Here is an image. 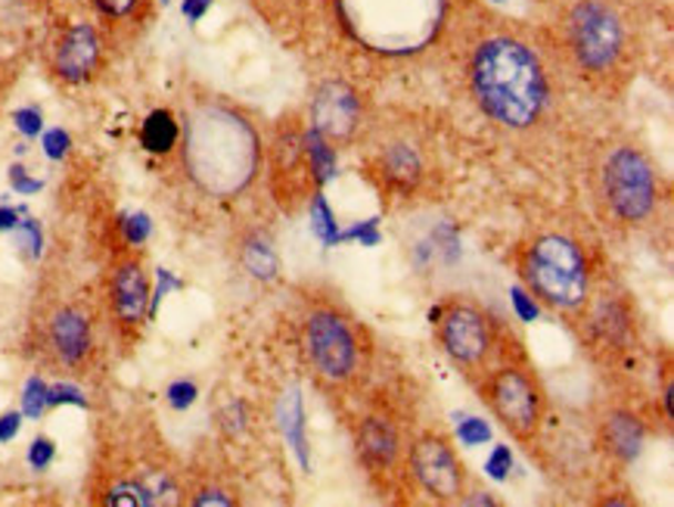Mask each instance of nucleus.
<instances>
[{"instance_id": "1", "label": "nucleus", "mask_w": 674, "mask_h": 507, "mask_svg": "<svg viewBox=\"0 0 674 507\" xmlns=\"http://www.w3.org/2000/svg\"><path fill=\"white\" fill-rule=\"evenodd\" d=\"M258 162V134L231 103L205 97L190 107L184 125V169L200 191L218 200L236 196L252 184Z\"/></svg>"}, {"instance_id": "2", "label": "nucleus", "mask_w": 674, "mask_h": 507, "mask_svg": "<svg viewBox=\"0 0 674 507\" xmlns=\"http://www.w3.org/2000/svg\"><path fill=\"white\" fill-rule=\"evenodd\" d=\"M470 81L488 119L510 131H525L541 122L550 103L548 72L538 53L510 34H491L476 48Z\"/></svg>"}, {"instance_id": "3", "label": "nucleus", "mask_w": 674, "mask_h": 507, "mask_svg": "<svg viewBox=\"0 0 674 507\" xmlns=\"http://www.w3.org/2000/svg\"><path fill=\"white\" fill-rule=\"evenodd\" d=\"M517 268L534 300L575 317L594 290V258L584 240L560 227H538L517 250Z\"/></svg>"}, {"instance_id": "4", "label": "nucleus", "mask_w": 674, "mask_h": 507, "mask_svg": "<svg viewBox=\"0 0 674 507\" xmlns=\"http://www.w3.org/2000/svg\"><path fill=\"white\" fill-rule=\"evenodd\" d=\"M298 346L305 365L329 393L358 386L370 367V336L358 317L339 302L314 300L298 324Z\"/></svg>"}, {"instance_id": "5", "label": "nucleus", "mask_w": 674, "mask_h": 507, "mask_svg": "<svg viewBox=\"0 0 674 507\" xmlns=\"http://www.w3.org/2000/svg\"><path fill=\"white\" fill-rule=\"evenodd\" d=\"M100 312L84 293H50L34 305L29 346L41 365L69 377H88L96 358Z\"/></svg>"}, {"instance_id": "6", "label": "nucleus", "mask_w": 674, "mask_h": 507, "mask_svg": "<svg viewBox=\"0 0 674 507\" xmlns=\"http://www.w3.org/2000/svg\"><path fill=\"white\" fill-rule=\"evenodd\" d=\"M563 44L581 75L615 84L631 65V29L612 0H572L563 17Z\"/></svg>"}, {"instance_id": "7", "label": "nucleus", "mask_w": 674, "mask_h": 507, "mask_svg": "<svg viewBox=\"0 0 674 507\" xmlns=\"http://www.w3.org/2000/svg\"><path fill=\"white\" fill-rule=\"evenodd\" d=\"M432 327L439 336L445 355L455 362L472 383H479L488 371H494L503 362L525 358V352L517 343L513 333H507L488 315L482 305L467 300H455L432 312Z\"/></svg>"}, {"instance_id": "8", "label": "nucleus", "mask_w": 674, "mask_h": 507, "mask_svg": "<svg viewBox=\"0 0 674 507\" xmlns=\"http://www.w3.org/2000/svg\"><path fill=\"white\" fill-rule=\"evenodd\" d=\"M600 203L615 224L641 227L658 206V181L653 162L641 146H612L596 172Z\"/></svg>"}, {"instance_id": "9", "label": "nucleus", "mask_w": 674, "mask_h": 507, "mask_svg": "<svg viewBox=\"0 0 674 507\" xmlns=\"http://www.w3.org/2000/svg\"><path fill=\"white\" fill-rule=\"evenodd\" d=\"M488 412L501 420V427L522 445H532L538 429L544 424V386L529 365V358L503 362L494 371H488L482 381L476 383Z\"/></svg>"}, {"instance_id": "10", "label": "nucleus", "mask_w": 674, "mask_h": 507, "mask_svg": "<svg viewBox=\"0 0 674 507\" xmlns=\"http://www.w3.org/2000/svg\"><path fill=\"white\" fill-rule=\"evenodd\" d=\"M575 317L581 327V343L591 349L600 365H619L637 349V321L625 290L594 284L584 308Z\"/></svg>"}, {"instance_id": "11", "label": "nucleus", "mask_w": 674, "mask_h": 507, "mask_svg": "<svg viewBox=\"0 0 674 507\" xmlns=\"http://www.w3.org/2000/svg\"><path fill=\"white\" fill-rule=\"evenodd\" d=\"M439 17V0H358V26L374 44H420Z\"/></svg>"}, {"instance_id": "12", "label": "nucleus", "mask_w": 674, "mask_h": 507, "mask_svg": "<svg viewBox=\"0 0 674 507\" xmlns=\"http://www.w3.org/2000/svg\"><path fill=\"white\" fill-rule=\"evenodd\" d=\"M408 474L439 505H455L467 491V474L457 458L455 445L436 429L420 433L408 445Z\"/></svg>"}, {"instance_id": "13", "label": "nucleus", "mask_w": 674, "mask_h": 507, "mask_svg": "<svg viewBox=\"0 0 674 507\" xmlns=\"http://www.w3.org/2000/svg\"><path fill=\"white\" fill-rule=\"evenodd\" d=\"M103 293H106V315L115 333L125 343L137 339L150 315V284H146L141 255H119L110 265Z\"/></svg>"}, {"instance_id": "14", "label": "nucleus", "mask_w": 674, "mask_h": 507, "mask_svg": "<svg viewBox=\"0 0 674 507\" xmlns=\"http://www.w3.org/2000/svg\"><path fill=\"white\" fill-rule=\"evenodd\" d=\"M355 443L367 474L374 479H382L386 486H395L401 479L405 474L401 467H408V445L389 414H364L355 429Z\"/></svg>"}, {"instance_id": "15", "label": "nucleus", "mask_w": 674, "mask_h": 507, "mask_svg": "<svg viewBox=\"0 0 674 507\" xmlns=\"http://www.w3.org/2000/svg\"><path fill=\"white\" fill-rule=\"evenodd\" d=\"M367 169L370 178L377 181V187L389 196H401L410 200L417 196L426 181V156L423 150L408 138H389V141L377 143L367 153Z\"/></svg>"}, {"instance_id": "16", "label": "nucleus", "mask_w": 674, "mask_h": 507, "mask_svg": "<svg viewBox=\"0 0 674 507\" xmlns=\"http://www.w3.org/2000/svg\"><path fill=\"white\" fill-rule=\"evenodd\" d=\"M361 125V100L348 84H324L312 100V128L329 143L348 141Z\"/></svg>"}, {"instance_id": "17", "label": "nucleus", "mask_w": 674, "mask_h": 507, "mask_svg": "<svg viewBox=\"0 0 674 507\" xmlns=\"http://www.w3.org/2000/svg\"><path fill=\"white\" fill-rule=\"evenodd\" d=\"M100 57H103V48H100L96 29L88 26V22H79V26H69L57 38V44H53V72L69 84H79V81L91 79L100 69Z\"/></svg>"}, {"instance_id": "18", "label": "nucleus", "mask_w": 674, "mask_h": 507, "mask_svg": "<svg viewBox=\"0 0 674 507\" xmlns=\"http://www.w3.org/2000/svg\"><path fill=\"white\" fill-rule=\"evenodd\" d=\"M643 443H646V427L634 412L627 408H610L600 420V445L606 455L619 464H631L641 458Z\"/></svg>"}, {"instance_id": "19", "label": "nucleus", "mask_w": 674, "mask_h": 507, "mask_svg": "<svg viewBox=\"0 0 674 507\" xmlns=\"http://www.w3.org/2000/svg\"><path fill=\"white\" fill-rule=\"evenodd\" d=\"M239 265L249 271V277L265 281V284L280 274V262H277V253L270 246V237L262 231H252L239 240Z\"/></svg>"}, {"instance_id": "20", "label": "nucleus", "mask_w": 674, "mask_h": 507, "mask_svg": "<svg viewBox=\"0 0 674 507\" xmlns=\"http://www.w3.org/2000/svg\"><path fill=\"white\" fill-rule=\"evenodd\" d=\"M181 138V125L174 122V115L168 110H156L146 115V122L141 128V143L150 153H172L174 143Z\"/></svg>"}, {"instance_id": "21", "label": "nucleus", "mask_w": 674, "mask_h": 507, "mask_svg": "<svg viewBox=\"0 0 674 507\" xmlns=\"http://www.w3.org/2000/svg\"><path fill=\"white\" fill-rule=\"evenodd\" d=\"M302 398H298L296 389H289L286 398H283L280 408V420H283V433H286V443L293 445V452L302 460V467H308V448H305V420H302Z\"/></svg>"}, {"instance_id": "22", "label": "nucleus", "mask_w": 674, "mask_h": 507, "mask_svg": "<svg viewBox=\"0 0 674 507\" xmlns=\"http://www.w3.org/2000/svg\"><path fill=\"white\" fill-rule=\"evenodd\" d=\"M91 3L110 22H141L146 17V0H91Z\"/></svg>"}, {"instance_id": "23", "label": "nucleus", "mask_w": 674, "mask_h": 507, "mask_svg": "<svg viewBox=\"0 0 674 507\" xmlns=\"http://www.w3.org/2000/svg\"><path fill=\"white\" fill-rule=\"evenodd\" d=\"M312 231L317 234V237L324 240V243H329V246H333V243H339L336 222H333L327 200H324L320 193H312Z\"/></svg>"}, {"instance_id": "24", "label": "nucleus", "mask_w": 674, "mask_h": 507, "mask_svg": "<svg viewBox=\"0 0 674 507\" xmlns=\"http://www.w3.org/2000/svg\"><path fill=\"white\" fill-rule=\"evenodd\" d=\"M22 405H25V414H29V417H41V412L48 408V386H44L41 377H32V381L25 383Z\"/></svg>"}, {"instance_id": "25", "label": "nucleus", "mask_w": 674, "mask_h": 507, "mask_svg": "<svg viewBox=\"0 0 674 507\" xmlns=\"http://www.w3.org/2000/svg\"><path fill=\"white\" fill-rule=\"evenodd\" d=\"M457 436H460V443L463 445H482L488 436H491V429H488L486 420H479V417H467V420H460Z\"/></svg>"}, {"instance_id": "26", "label": "nucleus", "mask_w": 674, "mask_h": 507, "mask_svg": "<svg viewBox=\"0 0 674 507\" xmlns=\"http://www.w3.org/2000/svg\"><path fill=\"white\" fill-rule=\"evenodd\" d=\"M168 402H172V408H177V412L190 408V405L196 402V383L190 381L172 383V386H168Z\"/></svg>"}, {"instance_id": "27", "label": "nucleus", "mask_w": 674, "mask_h": 507, "mask_svg": "<svg viewBox=\"0 0 674 507\" xmlns=\"http://www.w3.org/2000/svg\"><path fill=\"white\" fill-rule=\"evenodd\" d=\"M510 467H513V455H510V448H507V445H498L486 464L488 476H494V479H507Z\"/></svg>"}, {"instance_id": "28", "label": "nucleus", "mask_w": 674, "mask_h": 507, "mask_svg": "<svg viewBox=\"0 0 674 507\" xmlns=\"http://www.w3.org/2000/svg\"><path fill=\"white\" fill-rule=\"evenodd\" d=\"M63 402H69V405H88V398L81 396L75 386H69V383H60V386H53V389H48V405H63Z\"/></svg>"}, {"instance_id": "29", "label": "nucleus", "mask_w": 674, "mask_h": 507, "mask_svg": "<svg viewBox=\"0 0 674 507\" xmlns=\"http://www.w3.org/2000/svg\"><path fill=\"white\" fill-rule=\"evenodd\" d=\"M146 237H150V219H146V215H131V219H125V240L131 246H141Z\"/></svg>"}, {"instance_id": "30", "label": "nucleus", "mask_w": 674, "mask_h": 507, "mask_svg": "<svg viewBox=\"0 0 674 507\" xmlns=\"http://www.w3.org/2000/svg\"><path fill=\"white\" fill-rule=\"evenodd\" d=\"M50 460H53V443L50 439H34L32 448H29V464H32L34 470H44Z\"/></svg>"}, {"instance_id": "31", "label": "nucleus", "mask_w": 674, "mask_h": 507, "mask_svg": "<svg viewBox=\"0 0 674 507\" xmlns=\"http://www.w3.org/2000/svg\"><path fill=\"white\" fill-rule=\"evenodd\" d=\"M65 150H69V134L65 131H50L48 138H44V153H48L50 159H63Z\"/></svg>"}, {"instance_id": "32", "label": "nucleus", "mask_w": 674, "mask_h": 507, "mask_svg": "<svg viewBox=\"0 0 674 507\" xmlns=\"http://www.w3.org/2000/svg\"><path fill=\"white\" fill-rule=\"evenodd\" d=\"M513 305H517V312L522 321H534L538 317V302H534V296H529L525 290H513Z\"/></svg>"}, {"instance_id": "33", "label": "nucleus", "mask_w": 674, "mask_h": 507, "mask_svg": "<svg viewBox=\"0 0 674 507\" xmlns=\"http://www.w3.org/2000/svg\"><path fill=\"white\" fill-rule=\"evenodd\" d=\"M17 128L25 134V138H34L38 131H41V112H34V110H19L17 115Z\"/></svg>"}, {"instance_id": "34", "label": "nucleus", "mask_w": 674, "mask_h": 507, "mask_svg": "<svg viewBox=\"0 0 674 507\" xmlns=\"http://www.w3.org/2000/svg\"><path fill=\"white\" fill-rule=\"evenodd\" d=\"M10 181H13V187H17L19 193H32L41 187V181H32V178H25V169H19V165H13V172H10Z\"/></svg>"}, {"instance_id": "35", "label": "nucleus", "mask_w": 674, "mask_h": 507, "mask_svg": "<svg viewBox=\"0 0 674 507\" xmlns=\"http://www.w3.org/2000/svg\"><path fill=\"white\" fill-rule=\"evenodd\" d=\"M17 433H19V414H3V417H0V443L13 439Z\"/></svg>"}, {"instance_id": "36", "label": "nucleus", "mask_w": 674, "mask_h": 507, "mask_svg": "<svg viewBox=\"0 0 674 507\" xmlns=\"http://www.w3.org/2000/svg\"><path fill=\"white\" fill-rule=\"evenodd\" d=\"M374 224H377V222H367V224H361V227H351L346 237L361 240V243H370V246H374V243H377V240H379L377 231H374Z\"/></svg>"}, {"instance_id": "37", "label": "nucleus", "mask_w": 674, "mask_h": 507, "mask_svg": "<svg viewBox=\"0 0 674 507\" xmlns=\"http://www.w3.org/2000/svg\"><path fill=\"white\" fill-rule=\"evenodd\" d=\"M208 3H212V0H184V17L193 19V22L203 19V13L208 10Z\"/></svg>"}, {"instance_id": "38", "label": "nucleus", "mask_w": 674, "mask_h": 507, "mask_svg": "<svg viewBox=\"0 0 674 507\" xmlns=\"http://www.w3.org/2000/svg\"><path fill=\"white\" fill-rule=\"evenodd\" d=\"M17 227V212L13 209H0V231H13Z\"/></svg>"}, {"instance_id": "39", "label": "nucleus", "mask_w": 674, "mask_h": 507, "mask_svg": "<svg viewBox=\"0 0 674 507\" xmlns=\"http://www.w3.org/2000/svg\"><path fill=\"white\" fill-rule=\"evenodd\" d=\"M258 7H262V0H258Z\"/></svg>"}, {"instance_id": "40", "label": "nucleus", "mask_w": 674, "mask_h": 507, "mask_svg": "<svg viewBox=\"0 0 674 507\" xmlns=\"http://www.w3.org/2000/svg\"><path fill=\"white\" fill-rule=\"evenodd\" d=\"M162 3H165V0H162Z\"/></svg>"}]
</instances>
